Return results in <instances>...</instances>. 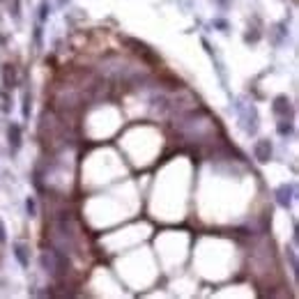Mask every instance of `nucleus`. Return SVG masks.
<instances>
[{"instance_id": "f257e3e1", "label": "nucleus", "mask_w": 299, "mask_h": 299, "mask_svg": "<svg viewBox=\"0 0 299 299\" xmlns=\"http://www.w3.org/2000/svg\"><path fill=\"white\" fill-rule=\"evenodd\" d=\"M255 157H258V161H267V159L272 157V145H269V141H260L255 145Z\"/></svg>"}, {"instance_id": "39448f33", "label": "nucleus", "mask_w": 299, "mask_h": 299, "mask_svg": "<svg viewBox=\"0 0 299 299\" xmlns=\"http://www.w3.org/2000/svg\"><path fill=\"white\" fill-rule=\"evenodd\" d=\"M26 207H28V214H30V216H35L37 205H35V200H33V198H28V200H26Z\"/></svg>"}, {"instance_id": "20e7f679", "label": "nucleus", "mask_w": 299, "mask_h": 299, "mask_svg": "<svg viewBox=\"0 0 299 299\" xmlns=\"http://www.w3.org/2000/svg\"><path fill=\"white\" fill-rule=\"evenodd\" d=\"M14 255L18 258V263L23 265V267H28V258H26V247L23 244H14Z\"/></svg>"}, {"instance_id": "f03ea898", "label": "nucleus", "mask_w": 299, "mask_h": 299, "mask_svg": "<svg viewBox=\"0 0 299 299\" xmlns=\"http://www.w3.org/2000/svg\"><path fill=\"white\" fill-rule=\"evenodd\" d=\"M292 200V186L283 184L281 189H279V205H283V207H288Z\"/></svg>"}, {"instance_id": "423d86ee", "label": "nucleus", "mask_w": 299, "mask_h": 299, "mask_svg": "<svg viewBox=\"0 0 299 299\" xmlns=\"http://www.w3.org/2000/svg\"><path fill=\"white\" fill-rule=\"evenodd\" d=\"M279 132H281V133H290V132H292L290 122H288V124H281V127H279Z\"/></svg>"}, {"instance_id": "7ed1b4c3", "label": "nucleus", "mask_w": 299, "mask_h": 299, "mask_svg": "<svg viewBox=\"0 0 299 299\" xmlns=\"http://www.w3.org/2000/svg\"><path fill=\"white\" fill-rule=\"evenodd\" d=\"M9 143H12L14 150H18V145H21V129H18V124L9 127Z\"/></svg>"}, {"instance_id": "0eeeda50", "label": "nucleus", "mask_w": 299, "mask_h": 299, "mask_svg": "<svg viewBox=\"0 0 299 299\" xmlns=\"http://www.w3.org/2000/svg\"><path fill=\"white\" fill-rule=\"evenodd\" d=\"M0 242H5V226H2V221H0Z\"/></svg>"}]
</instances>
